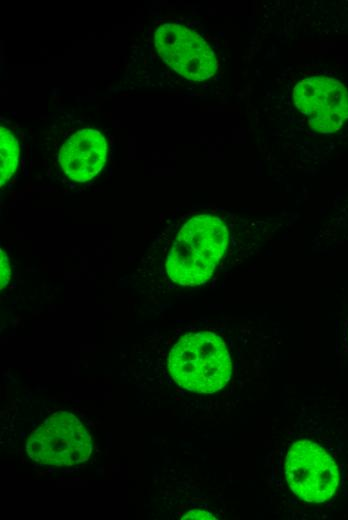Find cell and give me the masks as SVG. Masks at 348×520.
Masks as SVG:
<instances>
[{
	"label": "cell",
	"instance_id": "cell-5",
	"mask_svg": "<svg viewBox=\"0 0 348 520\" xmlns=\"http://www.w3.org/2000/svg\"><path fill=\"white\" fill-rule=\"evenodd\" d=\"M154 44L161 59L189 80L204 81L217 71V60L211 47L183 25L162 24L155 31Z\"/></svg>",
	"mask_w": 348,
	"mask_h": 520
},
{
	"label": "cell",
	"instance_id": "cell-3",
	"mask_svg": "<svg viewBox=\"0 0 348 520\" xmlns=\"http://www.w3.org/2000/svg\"><path fill=\"white\" fill-rule=\"evenodd\" d=\"M26 452L38 464L72 466L90 457L91 436L75 415L57 411L30 435Z\"/></svg>",
	"mask_w": 348,
	"mask_h": 520
},
{
	"label": "cell",
	"instance_id": "cell-10",
	"mask_svg": "<svg viewBox=\"0 0 348 520\" xmlns=\"http://www.w3.org/2000/svg\"><path fill=\"white\" fill-rule=\"evenodd\" d=\"M185 519H216L211 513L204 510H190L183 517Z\"/></svg>",
	"mask_w": 348,
	"mask_h": 520
},
{
	"label": "cell",
	"instance_id": "cell-7",
	"mask_svg": "<svg viewBox=\"0 0 348 520\" xmlns=\"http://www.w3.org/2000/svg\"><path fill=\"white\" fill-rule=\"evenodd\" d=\"M106 153L104 136L97 130L82 129L64 142L58 160L63 172L71 180L85 182L102 169Z\"/></svg>",
	"mask_w": 348,
	"mask_h": 520
},
{
	"label": "cell",
	"instance_id": "cell-9",
	"mask_svg": "<svg viewBox=\"0 0 348 520\" xmlns=\"http://www.w3.org/2000/svg\"><path fill=\"white\" fill-rule=\"evenodd\" d=\"M0 272L1 289H3L10 279V267L7 255L2 249L0 252Z\"/></svg>",
	"mask_w": 348,
	"mask_h": 520
},
{
	"label": "cell",
	"instance_id": "cell-4",
	"mask_svg": "<svg viewBox=\"0 0 348 520\" xmlns=\"http://www.w3.org/2000/svg\"><path fill=\"white\" fill-rule=\"evenodd\" d=\"M285 475L294 494L311 503L332 498L339 484L334 459L320 445L307 439L298 440L289 448Z\"/></svg>",
	"mask_w": 348,
	"mask_h": 520
},
{
	"label": "cell",
	"instance_id": "cell-1",
	"mask_svg": "<svg viewBox=\"0 0 348 520\" xmlns=\"http://www.w3.org/2000/svg\"><path fill=\"white\" fill-rule=\"evenodd\" d=\"M228 243V231L213 215H198L178 232L167 256L166 272L183 286L206 282L222 258Z\"/></svg>",
	"mask_w": 348,
	"mask_h": 520
},
{
	"label": "cell",
	"instance_id": "cell-6",
	"mask_svg": "<svg viewBox=\"0 0 348 520\" xmlns=\"http://www.w3.org/2000/svg\"><path fill=\"white\" fill-rule=\"evenodd\" d=\"M293 100L310 128L320 133L335 132L348 119V90L336 79L305 78L294 87Z\"/></svg>",
	"mask_w": 348,
	"mask_h": 520
},
{
	"label": "cell",
	"instance_id": "cell-2",
	"mask_svg": "<svg viewBox=\"0 0 348 520\" xmlns=\"http://www.w3.org/2000/svg\"><path fill=\"white\" fill-rule=\"evenodd\" d=\"M168 368L181 387L213 393L228 383L232 363L223 340L212 332L200 331L178 340L169 353Z\"/></svg>",
	"mask_w": 348,
	"mask_h": 520
},
{
	"label": "cell",
	"instance_id": "cell-8",
	"mask_svg": "<svg viewBox=\"0 0 348 520\" xmlns=\"http://www.w3.org/2000/svg\"><path fill=\"white\" fill-rule=\"evenodd\" d=\"M0 137V182L3 186L16 170L19 147L14 134L4 126H1Z\"/></svg>",
	"mask_w": 348,
	"mask_h": 520
}]
</instances>
